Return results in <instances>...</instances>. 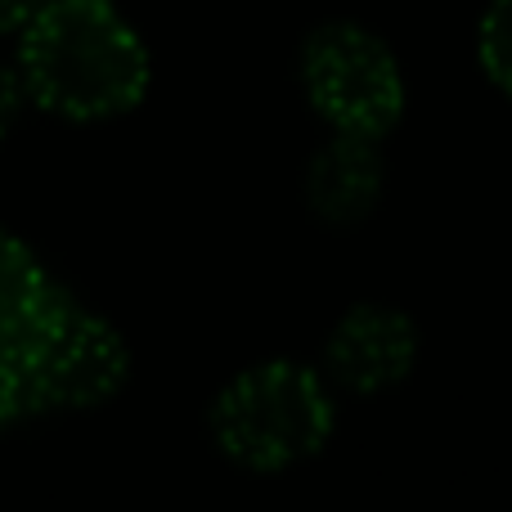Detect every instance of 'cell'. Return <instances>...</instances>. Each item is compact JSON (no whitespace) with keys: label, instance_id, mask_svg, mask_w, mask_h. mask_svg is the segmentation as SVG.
<instances>
[{"label":"cell","instance_id":"obj_8","mask_svg":"<svg viewBox=\"0 0 512 512\" xmlns=\"http://www.w3.org/2000/svg\"><path fill=\"white\" fill-rule=\"evenodd\" d=\"M477 63L490 86L512 99V0H490L477 23Z\"/></svg>","mask_w":512,"mask_h":512},{"label":"cell","instance_id":"obj_1","mask_svg":"<svg viewBox=\"0 0 512 512\" xmlns=\"http://www.w3.org/2000/svg\"><path fill=\"white\" fill-rule=\"evenodd\" d=\"M18 81L36 108L68 122L122 117L149 90V50L108 0H45L18 32Z\"/></svg>","mask_w":512,"mask_h":512},{"label":"cell","instance_id":"obj_10","mask_svg":"<svg viewBox=\"0 0 512 512\" xmlns=\"http://www.w3.org/2000/svg\"><path fill=\"white\" fill-rule=\"evenodd\" d=\"M23 99L27 95H23V81H18V72L0 63V140L14 131L18 113H23Z\"/></svg>","mask_w":512,"mask_h":512},{"label":"cell","instance_id":"obj_6","mask_svg":"<svg viewBox=\"0 0 512 512\" xmlns=\"http://www.w3.org/2000/svg\"><path fill=\"white\" fill-rule=\"evenodd\" d=\"M301 194H306L310 212L324 225H333V230H351V225L369 221L378 212L382 194H387L382 140L333 131V140L319 144L315 158L306 162Z\"/></svg>","mask_w":512,"mask_h":512},{"label":"cell","instance_id":"obj_3","mask_svg":"<svg viewBox=\"0 0 512 512\" xmlns=\"http://www.w3.org/2000/svg\"><path fill=\"white\" fill-rule=\"evenodd\" d=\"M0 346L18 364L32 409H95L126 387L131 351L108 319L90 315L54 283L32 315L18 319Z\"/></svg>","mask_w":512,"mask_h":512},{"label":"cell","instance_id":"obj_7","mask_svg":"<svg viewBox=\"0 0 512 512\" xmlns=\"http://www.w3.org/2000/svg\"><path fill=\"white\" fill-rule=\"evenodd\" d=\"M54 288V279L41 270V261L32 256V248L0 230V333L32 315V306Z\"/></svg>","mask_w":512,"mask_h":512},{"label":"cell","instance_id":"obj_9","mask_svg":"<svg viewBox=\"0 0 512 512\" xmlns=\"http://www.w3.org/2000/svg\"><path fill=\"white\" fill-rule=\"evenodd\" d=\"M27 414H36L32 396H27V382H23V373H18V364L9 360V351L0 346V432L14 427L18 418H27Z\"/></svg>","mask_w":512,"mask_h":512},{"label":"cell","instance_id":"obj_5","mask_svg":"<svg viewBox=\"0 0 512 512\" xmlns=\"http://www.w3.org/2000/svg\"><path fill=\"white\" fill-rule=\"evenodd\" d=\"M423 333L400 306L355 301L324 342V373L351 396H382L414 373Z\"/></svg>","mask_w":512,"mask_h":512},{"label":"cell","instance_id":"obj_11","mask_svg":"<svg viewBox=\"0 0 512 512\" xmlns=\"http://www.w3.org/2000/svg\"><path fill=\"white\" fill-rule=\"evenodd\" d=\"M41 9L45 0H0V32H23Z\"/></svg>","mask_w":512,"mask_h":512},{"label":"cell","instance_id":"obj_2","mask_svg":"<svg viewBox=\"0 0 512 512\" xmlns=\"http://www.w3.org/2000/svg\"><path fill=\"white\" fill-rule=\"evenodd\" d=\"M216 450L248 472H288L315 459L337 427L328 382L310 364L261 360L234 373L207 409Z\"/></svg>","mask_w":512,"mask_h":512},{"label":"cell","instance_id":"obj_4","mask_svg":"<svg viewBox=\"0 0 512 512\" xmlns=\"http://www.w3.org/2000/svg\"><path fill=\"white\" fill-rule=\"evenodd\" d=\"M301 90L333 131L387 140L405 117V72L373 27L328 18L301 41Z\"/></svg>","mask_w":512,"mask_h":512}]
</instances>
